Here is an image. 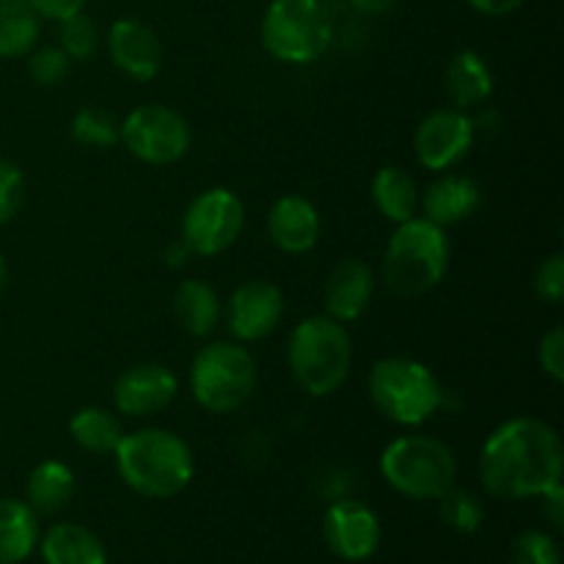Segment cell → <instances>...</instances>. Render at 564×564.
I'll use <instances>...</instances> for the list:
<instances>
[{
    "label": "cell",
    "mask_w": 564,
    "mask_h": 564,
    "mask_svg": "<svg viewBox=\"0 0 564 564\" xmlns=\"http://www.w3.org/2000/svg\"><path fill=\"white\" fill-rule=\"evenodd\" d=\"M246 207L229 187H207L187 204L180 240L196 257H218L240 240Z\"/></svg>",
    "instance_id": "9"
},
{
    "label": "cell",
    "mask_w": 564,
    "mask_h": 564,
    "mask_svg": "<svg viewBox=\"0 0 564 564\" xmlns=\"http://www.w3.org/2000/svg\"><path fill=\"white\" fill-rule=\"evenodd\" d=\"M25 204V176L11 160H0V226L11 224Z\"/></svg>",
    "instance_id": "32"
},
{
    "label": "cell",
    "mask_w": 564,
    "mask_h": 564,
    "mask_svg": "<svg viewBox=\"0 0 564 564\" xmlns=\"http://www.w3.org/2000/svg\"><path fill=\"white\" fill-rule=\"evenodd\" d=\"M39 554L44 564H108V549L83 523H55L39 538Z\"/></svg>",
    "instance_id": "20"
},
{
    "label": "cell",
    "mask_w": 564,
    "mask_h": 564,
    "mask_svg": "<svg viewBox=\"0 0 564 564\" xmlns=\"http://www.w3.org/2000/svg\"><path fill=\"white\" fill-rule=\"evenodd\" d=\"M372 405L400 427H419L438 413L444 389L427 364L405 356H386L369 369Z\"/></svg>",
    "instance_id": "6"
},
{
    "label": "cell",
    "mask_w": 564,
    "mask_h": 564,
    "mask_svg": "<svg viewBox=\"0 0 564 564\" xmlns=\"http://www.w3.org/2000/svg\"><path fill=\"white\" fill-rule=\"evenodd\" d=\"M510 564H562L560 543L543 529H527L512 540Z\"/></svg>",
    "instance_id": "31"
},
{
    "label": "cell",
    "mask_w": 564,
    "mask_h": 564,
    "mask_svg": "<svg viewBox=\"0 0 564 564\" xmlns=\"http://www.w3.org/2000/svg\"><path fill=\"white\" fill-rule=\"evenodd\" d=\"M171 308H174V319L180 323V328L187 336H196V339L213 336V330L224 319V303H220L213 284H207L204 279L182 281L176 286Z\"/></svg>",
    "instance_id": "21"
},
{
    "label": "cell",
    "mask_w": 564,
    "mask_h": 564,
    "mask_svg": "<svg viewBox=\"0 0 564 564\" xmlns=\"http://www.w3.org/2000/svg\"><path fill=\"white\" fill-rule=\"evenodd\" d=\"M466 3L485 17H507L521 9L527 0H466Z\"/></svg>",
    "instance_id": "37"
},
{
    "label": "cell",
    "mask_w": 564,
    "mask_h": 564,
    "mask_svg": "<svg viewBox=\"0 0 564 564\" xmlns=\"http://www.w3.org/2000/svg\"><path fill=\"white\" fill-rule=\"evenodd\" d=\"M28 58V75L36 86L55 88L69 77L72 58L58 47V44H44V47H33Z\"/></svg>",
    "instance_id": "29"
},
{
    "label": "cell",
    "mask_w": 564,
    "mask_h": 564,
    "mask_svg": "<svg viewBox=\"0 0 564 564\" xmlns=\"http://www.w3.org/2000/svg\"><path fill=\"white\" fill-rule=\"evenodd\" d=\"M534 295L549 306H560L564 301V253H551L534 270Z\"/></svg>",
    "instance_id": "33"
},
{
    "label": "cell",
    "mask_w": 564,
    "mask_h": 564,
    "mask_svg": "<svg viewBox=\"0 0 564 564\" xmlns=\"http://www.w3.org/2000/svg\"><path fill=\"white\" fill-rule=\"evenodd\" d=\"M449 264L452 246L446 231L416 215L405 224H397L386 246L380 273L391 295L413 301L433 292L446 279Z\"/></svg>",
    "instance_id": "3"
},
{
    "label": "cell",
    "mask_w": 564,
    "mask_h": 564,
    "mask_svg": "<svg viewBox=\"0 0 564 564\" xmlns=\"http://www.w3.org/2000/svg\"><path fill=\"white\" fill-rule=\"evenodd\" d=\"M33 11H36L39 20H50V22H64L69 17L80 14L86 9L88 0H25Z\"/></svg>",
    "instance_id": "35"
},
{
    "label": "cell",
    "mask_w": 564,
    "mask_h": 564,
    "mask_svg": "<svg viewBox=\"0 0 564 564\" xmlns=\"http://www.w3.org/2000/svg\"><path fill=\"white\" fill-rule=\"evenodd\" d=\"M180 394V380L165 364L143 361L124 369L113 383L116 411L130 419H147L165 411Z\"/></svg>",
    "instance_id": "14"
},
{
    "label": "cell",
    "mask_w": 564,
    "mask_h": 564,
    "mask_svg": "<svg viewBox=\"0 0 564 564\" xmlns=\"http://www.w3.org/2000/svg\"><path fill=\"white\" fill-rule=\"evenodd\" d=\"M540 501H543L545 521L551 523V529H554V532H562V527H564V488H562V482L554 485L551 490H545V494L540 496Z\"/></svg>",
    "instance_id": "36"
},
{
    "label": "cell",
    "mask_w": 564,
    "mask_h": 564,
    "mask_svg": "<svg viewBox=\"0 0 564 564\" xmlns=\"http://www.w3.org/2000/svg\"><path fill=\"white\" fill-rule=\"evenodd\" d=\"M540 369L549 375L554 383H564V330L556 325L549 334H543L538 345Z\"/></svg>",
    "instance_id": "34"
},
{
    "label": "cell",
    "mask_w": 564,
    "mask_h": 564,
    "mask_svg": "<svg viewBox=\"0 0 564 564\" xmlns=\"http://www.w3.org/2000/svg\"><path fill=\"white\" fill-rule=\"evenodd\" d=\"M108 55L116 69L135 83L154 80L163 69V42L135 17H121L110 25Z\"/></svg>",
    "instance_id": "15"
},
{
    "label": "cell",
    "mask_w": 564,
    "mask_h": 564,
    "mask_svg": "<svg viewBox=\"0 0 564 564\" xmlns=\"http://www.w3.org/2000/svg\"><path fill=\"white\" fill-rule=\"evenodd\" d=\"M284 317V292L264 279L242 281L224 303V323L235 341H262L279 328Z\"/></svg>",
    "instance_id": "12"
},
{
    "label": "cell",
    "mask_w": 564,
    "mask_h": 564,
    "mask_svg": "<svg viewBox=\"0 0 564 564\" xmlns=\"http://www.w3.org/2000/svg\"><path fill=\"white\" fill-rule=\"evenodd\" d=\"M259 36L275 61L306 66L330 47L334 25L319 0H270Z\"/></svg>",
    "instance_id": "8"
},
{
    "label": "cell",
    "mask_w": 564,
    "mask_h": 564,
    "mask_svg": "<svg viewBox=\"0 0 564 564\" xmlns=\"http://www.w3.org/2000/svg\"><path fill=\"white\" fill-rule=\"evenodd\" d=\"M286 367L308 397L336 394L352 367V339L345 323L328 314L301 319L286 341Z\"/></svg>",
    "instance_id": "4"
},
{
    "label": "cell",
    "mask_w": 564,
    "mask_h": 564,
    "mask_svg": "<svg viewBox=\"0 0 564 564\" xmlns=\"http://www.w3.org/2000/svg\"><path fill=\"white\" fill-rule=\"evenodd\" d=\"M438 512H441V521L460 534L479 532L485 523L482 501H479L471 490L457 488V485H452V488L441 496Z\"/></svg>",
    "instance_id": "28"
},
{
    "label": "cell",
    "mask_w": 564,
    "mask_h": 564,
    "mask_svg": "<svg viewBox=\"0 0 564 564\" xmlns=\"http://www.w3.org/2000/svg\"><path fill=\"white\" fill-rule=\"evenodd\" d=\"M69 435L83 452L113 455L119 441L124 438V430H121L119 416H113V413L99 405H88L75 411V416L69 419Z\"/></svg>",
    "instance_id": "25"
},
{
    "label": "cell",
    "mask_w": 564,
    "mask_h": 564,
    "mask_svg": "<svg viewBox=\"0 0 564 564\" xmlns=\"http://www.w3.org/2000/svg\"><path fill=\"white\" fill-rule=\"evenodd\" d=\"M479 204H482V191H479L477 182H474L471 176L449 174V171L435 176V180L424 187V193H419L422 218L441 226V229L468 220L477 213Z\"/></svg>",
    "instance_id": "17"
},
{
    "label": "cell",
    "mask_w": 564,
    "mask_h": 564,
    "mask_svg": "<svg viewBox=\"0 0 564 564\" xmlns=\"http://www.w3.org/2000/svg\"><path fill=\"white\" fill-rule=\"evenodd\" d=\"M6 286H9V264H6L3 251H0V297H3Z\"/></svg>",
    "instance_id": "39"
},
{
    "label": "cell",
    "mask_w": 564,
    "mask_h": 564,
    "mask_svg": "<svg viewBox=\"0 0 564 564\" xmlns=\"http://www.w3.org/2000/svg\"><path fill=\"white\" fill-rule=\"evenodd\" d=\"M257 361L240 341H209L193 356L191 394L207 413H235L257 389Z\"/></svg>",
    "instance_id": "7"
},
{
    "label": "cell",
    "mask_w": 564,
    "mask_h": 564,
    "mask_svg": "<svg viewBox=\"0 0 564 564\" xmlns=\"http://www.w3.org/2000/svg\"><path fill=\"white\" fill-rule=\"evenodd\" d=\"M380 477L413 501H438L457 482V457L441 438L408 433L380 452Z\"/></svg>",
    "instance_id": "5"
},
{
    "label": "cell",
    "mask_w": 564,
    "mask_h": 564,
    "mask_svg": "<svg viewBox=\"0 0 564 564\" xmlns=\"http://www.w3.org/2000/svg\"><path fill=\"white\" fill-rule=\"evenodd\" d=\"M58 25H61L58 47L64 50L72 61H88L94 53H97L99 47L97 22H94L86 11L58 22Z\"/></svg>",
    "instance_id": "30"
},
{
    "label": "cell",
    "mask_w": 564,
    "mask_h": 564,
    "mask_svg": "<svg viewBox=\"0 0 564 564\" xmlns=\"http://www.w3.org/2000/svg\"><path fill=\"white\" fill-rule=\"evenodd\" d=\"M0 3H17V0H0Z\"/></svg>",
    "instance_id": "40"
},
{
    "label": "cell",
    "mask_w": 564,
    "mask_h": 564,
    "mask_svg": "<svg viewBox=\"0 0 564 564\" xmlns=\"http://www.w3.org/2000/svg\"><path fill=\"white\" fill-rule=\"evenodd\" d=\"M372 202L386 220L405 224L419 213L416 182L400 165H383L372 180Z\"/></svg>",
    "instance_id": "24"
},
{
    "label": "cell",
    "mask_w": 564,
    "mask_h": 564,
    "mask_svg": "<svg viewBox=\"0 0 564 564\" xmlns=\"http://www.w3.org/2000/svg\"><path fill=\"white\" fill-rule=\"evenodd\" d=\"M191 124L169 105H138L121 121V143L147 165H171L191 152Z\"/></svg>",
    "instance_id": "10"
},
{
    "label": "cell",
    "mask_w": 564,
    "mask_h": 564,
    "mask_svg": "<svg viewBox=\"0 0 564 564\" xmlns=\"http://www.w3.org/2000/svg\"><path fill=\"white\" fill-rule=\"evenodd\" d=\"M42 36V20L25 3H0V58H25Z\"/></svg>",
    "instance_id": "26"
},
{
    "label": "cell",
    "mask_w": 564,
    "mask_h": 564,
    "mask_svg": "<svg viewBox=\"0 0 564 564\" xmlns=\"http://www.w3.org/2000/svg\"><path fill=\"white\" fill-rule=\"evenodd\" d=\"M77 490L75 471L61 460H42L25 482V505L36 516H55L64 507H69L72 496Z\"/></svg>",
    "instance_id": "22"
},
{
    "label": "cell",
    "mask_w": 564,
    "mask_h": 564,
    "mask_svg": "<svg viewBox=\"0 0 564 564\" xmlns=\"http://www.w3.org/2000/svg\"><path fill=\"white\" fill-rule=\"evenodd\" d=\"M562 438L549 422L518 416L499 424L479 449V482L505 501L540 499L562 482Z\"/></svg>",
    "instance_id": "1"
},
{
    "label": "cell",
    "mask_w": 564,
    "mask_h": 564,
    "mask_svg": "<svg viewBox=\"0 0 564 564\" xmlns=\"http://www.w3.org/2000/svg\"><path fill=\"white\" fill-rule=\"evenodd\" d=\"M121 482L147 499H171L191 485L196 457L182 435L165 427L124 433L113 452Z\"/></svg>",
    "instance_id": "2"
},
{
    "label": "cell",
    "mask_w": 564,
    "mask_h": 564,
    "mask_svg": "<svg viewBox=\"0 0 564 564\" xmlns=\"http://www.w3.org/2000/svg\"><path fill=\"white\" fill-rule=\"evenodd\" d=\"M474 119L457 108H438L419 121L413 132V152L422 169L444 174L455 169L474 147Z\"/></svg>",
    "instance_id": "11"
},
{
    "label": "cell",
    "mask_w": 564,
    "mask_h": 564,
    "mask_svg": "<svg viewBox=\"0 0 564 564\" xmlns=\"http://www.w3.org/2000/svg\"><path fill=\"white\" fill-rule=\"evenodd\" d=\"M444 91L452 108L463 113L488 102L494 97V72L488 61L477 50H460L452 55L444 69Z\"/></svg>",
    "instance_id": "19"
},
{
    "label": "cell",
    "mask_w": 564,
    "mask_h": 564,
    "mask_svg": "<svg viewBox=\"0 0 564 564\" xmlns=\"http://www.w3.org/2000/svg\"><path fill=\"white\" fill-rule=\"evenodd\" d=\"M323 220H319L317 207L301 193H290L273 202L268 213V237L279 251L306 253L317 246Z\"/></svg>",
    "instance_id": "16"
},
{
    "label": "cell",
    "mask_w": 564,
    "mask_h": 564,
    "mask_svg": "<svg viewBox=\"0 0 564 564\" xmlns=\"http://www.w3.org/2000/svg\"><path fill=\"white\" fill-rule=\"evenodd\" d=\"M375 295V273L361 259H341L325 281V312L336 323H356L364 317Z\"/></svg>",
    "instance_id": "18"
},
{
    "label": "cell",
    "mask_w": 564,
    "mask_h": 564,
    "mask_svg": "<svg viewBox=\"0 0 564 564\" xmlns=\"http://www.w3.org/2000/svg\"><path fill=\"white\" fill-rule=\"evenodd\" d=\"M39 516L20 499H0V564H22L36 551Z\"/></svg>",
    "instance_id": "23"
},
{
    "label": "cell",
    "mask_w": 564,
    "mask_h": 564,
    "mask_svg": "<svg viewBox=\"0 0 564 564\" xmlns=\"http://www.w3.org/2000/svg\"><path fill=\"white\" fill-rule=\"evenodd\" d=\"M356 11L367 17H380V14H389L391 9L397 6V0H347Z\"/></svg>",
    "instance_id": "38"
},
{
    "label": "cell",
    "mask_w": 564,
    "mask_h": 564,
    "mask_svg": "<svg viewBox=\"0 0 564 564\" xmlns=\"http://www.w3.org/2000/svg\"><path fill=\"white\" fill-rule=\"evenodd\" d=\"M323 538L328 549L345 562H367L380 549L378 516L358 499H336L323 516Z\"/></svg>",
    "instance_id": "13"
},
{
    "label": "cell",
    "mask_w": 564,
    "mask_h": 564,
    "mask_svg": "<svg viewBox=\"0 0 564 564\" xmlns=\"http://www.w3.org/2000/svg\"><path fill=\"white\" fill-rule=\"evenodd\" d=\"M72 138L88 149H113L121 143V121L102 105H86L72 116Z\"/></svg>",
    "instance_id": "27"
}]
</instances>
